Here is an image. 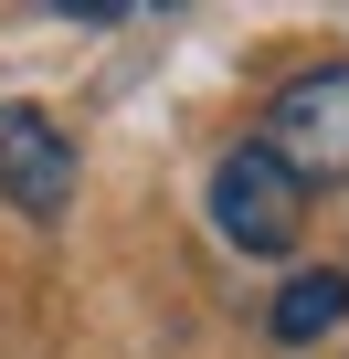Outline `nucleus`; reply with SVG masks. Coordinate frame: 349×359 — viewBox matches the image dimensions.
<instances>
[{"label": "nucleus", "mask_w": 349, "mask_h": 359, "mask_svg": "<svg viewBox=\"0 0 349 359\" xmlns=\"http://www.w3.org/2000/svg\"><path fill=\"white\" fill-rule=\"evenodd\" d=\"M296 191H317V180H349V64H317L296 74L275 106H265V137H254Z\"/></svg>", "instance_id": "f257e3e1"}, {"label": "nucleus", "mask_w": 349, "mask_h": 359, "mask_svg": "<svg viewBox=\"0 0 349 359\" xmlns=\"http://www.w3.org/2000/svg\"><path fill=\"white\" fill-rule=\"evenodd\" d=\"M212 222L233 254H296V222H307V191L265 158V148H233L212 169Z\"/></svg>", "instance_id": "f03ea898"}, {"label": "nucleus", "mask_w": 349, "mask_h": 359, "mask_svg": "<svg viewBox=\"0 0 349 359\" xmlns=\"http://www.w3.org/2000/svg\"><path fill=\"white\" fill-rule=\"evenodd\" d=\"M0 201L53 222L74 201V137L43 116V106H0Z\"/></svg>", "instance_id": "7ed1b4c3"}, {"label": "nucleus", "mask_w": 349, "mask_h": 359, "mask_svg": "<svg viewBox=\"0 0 349 359\" xmlns=\"http://www.w3.org/2000/svg\"><path fill=\"white\" fill-rule=\"evenodd\" d=\"M338 317H349V275H338V264H307V275H286V296L265 306V327H275L286 348H307V338H328Z\"/></svg>", "instance_id": "20e7f679"}]
</instances>
